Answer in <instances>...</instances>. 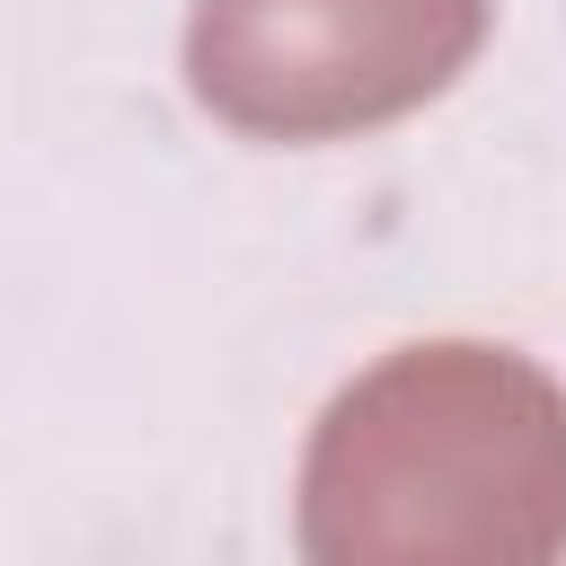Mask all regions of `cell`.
<instances>
[{
    "mask_svg": "<svg viewBox=\"0 0 566 566\" xmlns=\"http://www.w3.org/2000/svg\"><path fill=\"white\" fill-rule=\"evenodd\" d=\"M292 495L318 566H548L566 557V389L513 345H398L318 407Z\"/></svg>",
    "mask_w": 566,
    "mask_h": 566,
    "instance_id": "6da1fadb",
    "label": "cell"
},
{
    "mask_svg": "<svg viewBox=\"0 0 566 566\" xmlns=\"http://www.w3.org/2000/svg\"><path fill=\"white\" fill-rule=\"evenodd\" d=\"M486 27L495 0H195L186 88L248 142H345L433 106Z\"/></svg>",
    "mask_w": 566,
    "mask_h": 566,
    "instance_id": "7a4b0ae2",
    "label": "cell"
}]
</instances>
